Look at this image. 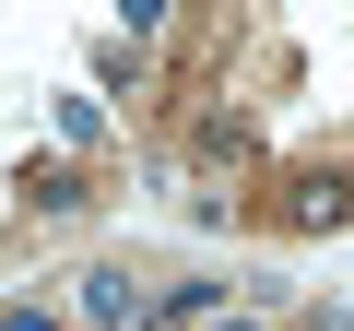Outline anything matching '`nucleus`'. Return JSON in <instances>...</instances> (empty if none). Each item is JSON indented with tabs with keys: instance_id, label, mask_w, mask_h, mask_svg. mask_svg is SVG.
I'll use <instances>...</instances> for the list:
<instances>
[{
	"instance_id": "nucleus-1",
	"label": "nucleus",
	"mask_w": 354,
	"mask_h": 331,
	"mask_svg": "<svg viewBox=\"0 0 354 331\" xmlns=\"http://www.w3.org/2000/svg\"><path fill=\"white\" fill-rule=\"evenodd\" d=\"M83 319H95V331H153V296H142L130 272H83Z\"/></svg>"
},
{
	"instance_id": "nucleus-2",
	"label": "nucleus",
	"mask_w": 354,
	"mask_h": 331,
	"mask_svg": "<svg viewBox=\"0 0 354 331\" xmlns=\"http://www.w3.org/2000/svg\"><path fill=\"white\" fill-rule=\"evenodd\" d=\"M354 213V178H295V202H283V225H342Z\"/></svg>"
},
{
	"instance_id": "nucleus-3",
	"label": "nucleus",
	"mask_w": 354,
	"mask_h": 331,
	"mask_svg": "<svg viewBox=\"0 0 354 331\" xmlns=\"http://www.w3.org/2000/svg\"><path fill=\"white\" fill-rule=\"evenodd\" d=\"M213 331H260V319H213Z\"/></svg>"
}]
</instances>
